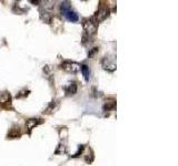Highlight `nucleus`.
Instances as JSON below:
<instances>
[{"label": "nucleus", "instance_id": "obj_8", "mask_svg": "<svg viewBox=\"0 0 178 166\" xmlns=\"http://www.w3.org/2000/svg\"><path fill=\"white\" fill-rule=\"evenodd\" d=\"M97 51H98V48H94V50H92V52H90V53H89V54H88V55H89V58H92V55L95 54V53H96Z\"/></svg>", "mask_w": 178, "mask_h": 166}, {"label": "nucleus", "instance_id": "obj_4", "mask_svg": "<svg viewBox=\"0 0 178 166\" xmlns=\"http://www.w3.org/2000/svg\"><path fill=\"white\" fill-rule=\"evenodd\" d=\"M108 15H109V10H108V8H106V7H102V8H99V9L96 11V13H95V19H96V22L104 21L107 17H108Z\"/></svg>", "mask_w": 178, "mask_h": 166}, {"label": "nucleus", "instance_id": "obj_1", "mask_svg": "<svg viewBox=\"0 0 178 166\" xmlns=\"http://www.w3.org/2000/svg\"><path fill=\"white\" fill-rule=\"evenodd\" d=\"M60 11L62 16L66 18L67 20L71 21V22H77L79 20V17L75 11L71 10V7L69 2H62L60 5Z\"/></svg>", "mask_w": 178, "mask_h": 166}, {"label": "nucleus", "instance_id": "obj_7", "mask_svg": "<svg viewBox=\"0 0 178 166\" xmlns=\"http://www.w3.org/2000/svg\"><path fill=\"white\" fill-rule=\"evenodd\" d=\"M38 123L36 121L35 119H30V120H28L27 123H26V126H27V129H29V130H32L36 125H37Z\"/></svg>", "mask_w": 178, "mask_h": 166}, {"label": "nucleus", "instance_id": "obj_2", "mask_svg": "<svg viewBox=\"0 0 178 166\" xmlns=\"http://www.w3.org/2000/svg\"><path fill=\"white\" fill-rule=\"evenodd\" d=\"M82 27H84L85 31H86L89 35H95L97 31V28H98L97 22L94 20V19H85L84 22H82Z\"/></svg>", "mask_w": 178, "mask_h": 166}, {"label": "nucleus", "instance_id": "obj_6", "mask_svg": "<svg viewBox=\"0 0 178 166\" xmlns=\"http://www.w3.org/2000/svg\"><path fill=\"white\" fill-rule=\"evenodd\" d=\"M67 91V93H69V94H75L77 92V85H76V83H70L69 84V88L68 89H66Z\"/></svg>", "mask_w": 178, "mask_h": 166}, {"label": "nucleus", "instance_id": "obj_5", "mask_svg": "<svg viewBox=\"0 0 178 166\" xmlns=\"http://www.w3.org/2000/svg\"><path fill=\"white\" fill-rule=\"evenodd\" d=\"M80 70H81L82 76H84V78H85V80H86V81L89 80V76H90L89 68H88L86 64H81V66H80Z\"/></svg>", "mask_w": 178, "mask_h": 166}, {"label": "nucleus", "instance_id": "obj_3", "mask_svg": "<svg viewBox=\"0 0 178 166\" xmlns=\"http://www.w3.org/2000/svg\"><path fill=\"white\" fill-rule=\"evenodd\" d=\"M61 68L67 72H71V73H76L77 71H79L80 66L76 63V62H71V61H65L61 63Z\"/></svg>", "mask_w": 178, "mask_h": 166}]
</instances>
